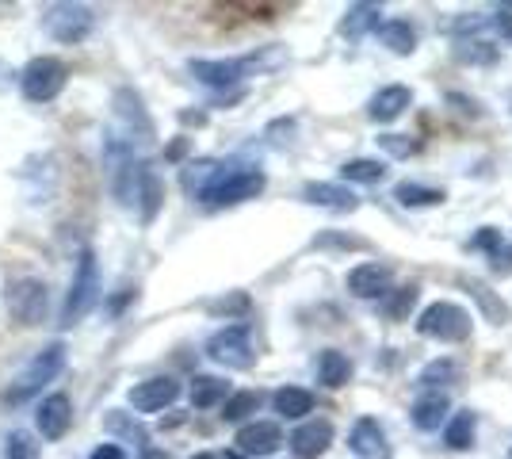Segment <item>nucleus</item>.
I'll return each mask as SVG.
<instances>
[{
  "label": "nucleus",
  "instance_id": "1",
  "mask_svg": "<svg viewBox=\"0 0 512 459\" xmlns=\"http://www.w3.org/2000/svg\"><path fill=\"white\" fill-rule=\"evenodd\" d=\"M264 192V173L260 169H237V165H218L211 184L199 192L207 207H234L245 199H256Z\"/></svg>",
  "mask_w": 512,
  "mask_h": 459
},
{
  "label": "nucleus",
  "instance_id": "2",
  "mask_svg": "<svg viewBox=\"0 0 512 459\" xmlns=\"http://www.w3.org/2000/svg\"><path fill=\"white\" fill-rule=\"evenodd\" d=\"M62 368H65V349L62 345H46V349L12 379V387L4 391V402H8V406L31 402L39 391H46V383H54V379L62 375Z\"/></svg>",
  "mask_w": 512,
  "mask_h": 459
},
{
  "label": "nucleus",
  "instance_id": "3",
  "mask_svg": "<svg viewBox=\"0 0 512 459\" xmlns=\"http://www.w3.org/2000/svg\"><path fill=\"white\" fill-rule=\"evenodd\" d=\"M96 299H100V264H96V253L85 249L73 272V284L62 299V326H77L85 314H92Z\"/></svg>",
  "mask_w": 512,
  "mask_h": 459
},
{
  "label": "nucleus",
  "instance_id": "4",
  "mask_svg": "<svg viewBox=\"0 0 512 459\" xmlns=\"http://www.w3.org/2000/svg\"><path fill=\"white\" fill-rule=\"evenodd\" d=\"M4 306L12 314V322L20 326H43L50 314V287L39 276H20L4 291Z\"/></svg>",
  "mask_w": 512,
  "mask_h": 459
},
{
  "label": "nucleus",
  "instance_id": "5",
  "mask_svg": "<svg viewBox=\"0 0 512 459\" xmlns=\"http://www.w3.org/2000/svg\"><path fill=\"white\" fill-rule=\"evenodd\" d=\"M283 62V54H268V58H218V62H207V58H195L192 62V73L199 85L207 88H234L237 81H245V77H253L256 69L264 66H276Z\"/></svg>",
  "mask_w": 512,
  "mask_h": 459
},
{
  "label": "nucleus",
  "instance_id": "6",
  "mask_svg": "<svg viewBox=\"0 0 512 459\" xmlns=\"http://www.w3.org/2000/svg\"><path fill=\"white\" fill-rule=\"evenodd\" d=\"M65 81H69V66L58 62V58H31L20 73V92L23 100H31V104H50V100H58L62 96Z\"/></svg>",
  "mask_w": 512,
  "mask_h": 459
},
{
  "label": "nucleus",
  "instance_id": "7",
  "mask_svg": "<svg viewBox=\"0 0 512 459\" xmlns=\"http://www.w3.org/2000/svg\"><path fill=\"white\" fill-rule=\"evenodd\" d=\"M43 27L54 43H85L88 35H92V27H96V12L88 4H73V0L69 4H54L43 16Z\"/></svg>",
  "mask_w": 512,
  "mask_h": 459
},
{
  "label": "nucleus",
  "instance_id": "8",
  "mask_svg": "<svg viewBox=\"0 0 512 459\" xmlns=\"http://www.w3.org/2000/svg\"><path fill=\"white\" fill-rule=\"evenodd\" d=\"M417 329H421V337L444 341V345H451V341H467L470 337V314L455 303H432V306L421 310Z\"/></svg>",
  "mask_w": 512,
  "mask_h": 459
},
{
  "label": "nucleus",
  "instance_id": "9",
  "mask_svg": "<svg viewBox=\"0 0 512 459\" xmlns=\"http://www.w3.org/2000/svg\"><path fill=\"white\" fill-rule=\"evenodd\" d=\"M207 356L222 368H234V372H245L253 368L256 352H253V337H249V326H226L218 329L211 341H207Z\"/></svg>",
  "mask_w": 512,
  "mask_h": 459
},
{
  "label": "nucleus",
  "instance_id": "10",
  "mask_svg": "<svg viewBox=\"0 0 512 459\" xmlns=\"http://www.w3.org/2000/svg\"><path fill=\"white\" fill-rule=\"evenodd\" d=\"M69 425H73V398L65 391L46 394L43 402H39V410H35V429H39V437L62 440L65 433H69Z\"/></svg>",
  "mask_w": 512,
  "mask_h": 459
},
{
  "label": "nucleus",
  "instance_id": "11",
  "mask_svg": "<svg viewBox=\"0 0 512 459\" xmlns=\"http://www.w3.org/2000/svg\"><path fill=\"white\" fill-rule=\"evenodd\" d=\"M176 398H180V383L169 379V375H157V379H146V383L130 387V406L138 414H161V410H169Z\"/></svg>",
  "mask_w": 512,
  "mask_h": 459
},
{
  "label": "nucleus",
  "instance_id": "12",
  "mask_svg": "<svg viewBox=\"0 0 512 459\" xmlns=\"http://www.w3.org/2000/svg\"><path fill=\"white\" fill-rule=\"evenodd\" d=\"M237 452L249 459V456H272L279 452V444H283V433H279L276 421H249V425H241L237 429Z\"/></svg>",
  "mask_w": 512,
  "mask_h": 459
},
{
  "label": "nucleus",
  "instance_id": "13",
  "mask_svg": "<svg viewBox=\"0 0 512 459\" xmlns=\"http://www.w3.org/2000/svg\"><path fill=\"white\" fill-rule=\"evenodd\" d=\"M329 444H333V425H329L325 417H314V421H306V425H299V429L291 433V452H295V459L325 456Z\"/></svg>",
  "mask_w": 512,
  "mask_h": 459
},
{
  "label": "nucleus",
  "instance_id": "14",
  "mask_svg": "<svg viewBox=\"0 0 512 459\" xmlns=\"http://www.w3.org/2000/svg\"><path fill=\"white\" fill-rule=\"evenodd\" d=\"M348 448L360 459H390V444H386L383 425L375 417H360L348 433Z\"/></svg>",
  "mask_w": 512,
  "mask_h": 459
},
{
  "label": "nucleus",
  "instance_id": "15",
  "mask_svg": "<svg viewBox=\"0 0 512 459\" xmlns=\"http://www.w3.org/2000/svg\"><path fill=\"white\" fill-rule=\"evenodd\" d=\"M348 291L356 299H383L390 291V268L386 264H356L348 272Z\"/></svg>",
  "mask_w": 512,
  "mask_h": 459
},
{
  "label": "nucleus",
  "instance_id": "16",
  "mask_svg": "<svg viewBox=\"0 0 512 459\" xmlns=\"http://www.w3.org/2000/svg\"><path fill=\"white\" fill-rule=\"evenodd\" d=\"M302 196H306V203L329 207V211H356V207H360V196H356L352 188H344V184H325V180L306 184Z\"/></svg>",
  "mask_w": 512,
  "mask_h": 459
},
{
  "label": "nucleus",
  "instance_id": "17",
  "mask_svg": "<svg viewBox=\"0 0 512 459\" xmlns=\"http://www.w3.org/2000/svg\"><path fill=\"white\" fill-rule=\"evenodd\" d=\"M409 104H413V92H409L406 85H390V88H379V92L371 96L367 115H371L375 123H394Z\"/></svg>",
  "mask_w": 512,
  "mask_h": 459
},
{
  "label": "nucleus",
  "instance_id": "18",
  "mask_svg": "<svg viewBox=\"0 0 512 459\" xmlns=\"http://www.w3.org/2000/svg\"><path fill=\"white\" fill-rule=\"evenodd\" d=\"M451 402L444 391H428L421 394L417 402H413V425L421 429V433H432V429H440V421L448 417Z\"/></svg>",
  "mask_w": 512,
  "mask_h": 459
},
{
  "label": "nucleus",
  "instance_id": "19",
  "mask_svg": "<svg viewBox=\"0 0 512 459\" xmlns=\"http://www.w3.org/2000/svg\"><path fill=\"white\" fill-rule=\"evenodd\" d=\"M188 398H192L195 410H211V406L230 398V383L218 379V375H195L192 383H188Z\"/></svg>",
  "mask_w": 512,
  "mask_h": 459
},
{
  "label": "nucleus",
  "instance_id": "20",
  "mask_svg": "<svg viewBox=\"0 0 512 459\" xmlns=\"http://www.w3.org/2000/svg\"><path fill=\"white\" fill-rule=\"evenodd\" d=\"M352 379V360L337 349H325L318 356V383H325L329 391H337Z\"/></svg>",
  "mask_w": 512,
  "mask_h": 459
},
{
  "label": "nucleus",
  "instance_id": "21",
  "mask_svg": "<svg viewBox=\"0 0 512 459\" xmlns=\"http://www.w3.org/2000/svg\"><path fill=\"white\" fill-rule=\"evenodd\" d=\"M272 406H276L279 417L299 421V417H306L314 410V394L302 391V387H279V391L272 394Z\"/></svg>",
  "mask_w": 512,
  "mask_h": 459
},
{
  "label": "nucleus",
  "instance_id": "22",
  "mask_svg": "<svg viewBox=\"0 0 512 459\" xmlns=\"http://www.w3.org/2000/svg\"><path fill=\"white\" fill-rule=\"evenodd\" d=\"M375 31H379L383 46H390L394 54H413V46H417V31H413V23H406V20H386V23H379Z\"/></svg>",
  "mask_w": 512,
  "mask_h": 459
},
{
  "label": "nucleus",
  "instance_id": "23",
  "mask_svg": "<svg viewBox=\"0 0 512 459\" xmlns=\"http://www.w3.org/2000/svg\"><path fill=\"white\" fill-rule=\"evenodd\" d=\"M379 4H352L348 12H344V23L341 31L348 35V39H360L363 31H371V27H379Z\"/></svg>",
  "mask_w": 512,
  "mask_h": 459
},
{
  "label": "nucleus",
  "instance_id": "24",
  "mask_svg": "<svg viewBox=\"0 0 512 459\" xmlns=\"http://www.w3.org/2000/svg\"><path fill=\"white\" fill-rule=\"evenodd\" d=\"M161 176L142 165V176H138V203H142V219L150 222L157 211H161Z\"/></svg>",
  "mask_w": 512,
  "mask_h": 459
},
{
  "label": "nucleus",
  "instance_id": "25",
  "mask_svg": "<svg viewBox=\"0 0 512 459\" xmlns=\"http://www.w3.org/2000/svg\"><path fill=\"white\" fill-rule=\"evenodd\" d=\"M474 433H478V421H474V414H470V410H463V414H455L448 421L444 440H448V448L463 452V448H470V444H474Z\"/></svg>",
  "mask_w": 512,
  "mask_h": 459
},
{
  "label": "nucleus",
  "instance_id": "26",
  "mask_svg": "<svg viewBox=\"0 0 512 459\" xmlns=\"http://www.w3.org/2000/svg\"><path fill=\"white\" fill-rule=\"evenodd\" d=\"M344 180H352V184H379L386 176V165L383 161H375V157H356V161H348L341 169Z\"/></svg>",
  "mask_w": 512,
  "mask_h": 459
},
{
  "label": "nucleus",
  "instance_id": "27",
  "mask_svg": "<svg viewBox=\"0 0 512 459\" xmlns=\"http://www.w3.org/2000/svg\"><path fill=\"white\" fill-rule=\"evenodd\" d=\"M394 199H398L402 207H432V203H440V199H444V192L425 188V184H409V180H402V184L394 188Z\"/></svg>",
  "mask_w": 512,
  "mask_h": 459
},
{
  "label": "nucleus",
  "instance_id": "28",
  "mask_svg": "<svg viewBox=\"0 0 512 459\" xmlns=\"http://www.w3.org/2000/svg\"><path fill=\"white\" fill-rule=\"evenodd\" d=\"M256 410H260V394L256 391H237L222 402V417H226V421H245V417H253Z\"/></svg>",
  "mask_w": 512,
  "mask_h": 459
},
{
  "label": "nucleus",
  "instance_id": "29",
  "mask_svg": "<svg viewBox=\"0 0 512 459\" xmlns=\"http://www.w3.org/2000/svg\"><path fill=\"white\" fill-rule=\"evenodd\" d=\"M451 379H455V360H448V356H444V360H432L425 372L417 375V383H421L425 391H440Z\"/></svg>",
  "mask_w": 512,
  "mask_h": 459
},
{
  "label": "nucleus",
  "instance_id": "30",
  "mask_svg": "<svg viewBox=\"0 0 512 459\" xmlns=\"http://www.w3.org/2000/svg\"><path fill=\"white\" fill-rule=\"evenodd\" d=\"M4 459H43V452H39V444H35V437H31V433L16 429V433H8Z\"/></svg>",
  "mask_w": 512,
  "mask_h": 459
},
{
  "label": "nucleus",
  "instance_id": "31",
  "mask_svg": "<svg viewBox=\"0 0 512 459\" xmlns=\"http://www.w3.org/2000/svg\"><path fill=\"white\" fill-rule=\"evenodd\" d=\"M467 291H470V295H474V299H478V303H482V310H486V314H490L493 322H509V310H505V306L497 303V299H493L490 291H486V287L478 284V280H470V284H467Z\"/></svg>",
  "mask_w": 512,
  "mask_h": 459
},
{
  "label": "nucleus",
  "instance_id": "32",
  "mask_svg": "<svg viewBox=\"0 0 512 459\" xmlns=\"http://www.w3.org/2000/svg\"><path fill=\"white\" fill-rule=\"evenodd\" d=\"M463 62H493V46L490 43H482V39H459V50H455Z\"/></svg>",
  "mask_w": 512,
  "mask_h": 459
},
{
  "label": "nucleus",
  "instance_id": "33",
  "mask_svg": "<svg viewBox=\"0 0 512 459\" xmlns=\"http://www.w3.org/2000/svg\"><path fill=\"white\" fill-rule=\"evenodd\" d=\"M107 429H111V433H123V437L142 440V444H146V433H142V429H138V425H134L130 417H123V414H107ZM146 448H150V444H146Z\"/></svg>",
  "mask_w": 512,
  "mask_h": 459
},
{
  "label": "nucleus",
  "instance_id": "34",
  "mask_svg": "<svg viewBox=\"0 0 512 459\" xmlns=\"http://www.w3.org/2000/svg\"><path fill=\"white\" fill-rule=\"evenodd\" d=\"M413 303H417V287H402V291H398V295L386 303V310H390V318H402Z\"/></svg>",
  "mask_w": 512,
  "mask_h": 459
},
{
  "label": "nucleus",
  "instance_id": "35",
  "mask_svg": "<svg viewBox=\"0 0 512 459\" xmlns=\"http://www.w3.org/2000/svg\"><path fill=\"white\" fill-rule=\"evenodd\" d=\"M386 150L394 153V157H409V153H417L421 146L417 142H406V134H386V138H379Z\"/></svg>",
  "mask_w": 512,
  "mask_h": 459
},
{
  "label": "nucleus",
  "instance_id": "36",
  "mask_svg": "<svg viewBox=\"0 0 512 459\" xmlns=\"http://www.w3.org/2000/svg\"><path fill=\"white\" fill-rule=\"evenodd\" d=\"M490 23H493V31H497V35H501V39L512 46V8H501V12H497Z\"/></svg>",
  "mask_w": 512,
  "mask_h": 459
},
{
  "label": "nucleus",
  "instance_id": "37",
  "mask_svg": "<svg viewBox=\"0 0 512 459\" xmlns=\"http://www.w3.org/2000/svg\"><path fill=\"white\" fill-rule=\"evenodd\" d=\"M88 459H127V452H123V444H100V448H92Z\"/></svg>",
  "mask_w": 512,
  "mask_h": 459
},
{
  "label": "nucleus",
  "instance_id": "38",
  "mask_svg": "<svg viewBox=\"0 0 512 459\" xmlns=\"http://www.w3.org/2000/svg\"><path fill=\"white\" fill-rule=\"evenodd\" d=\"M142 459H169V452H161V448H142Z\"/></svg>",
  "mask_w": 512,
  "mask_h": 459
},
{
  "label": "nucleus",
  "instance_id": "39",
  "mask_svg": "<svg viewBox=\"0 0 512 459\" xmlns=\"http://www.w3.org/2000/svg\"><path fill=\"white\" fill-rule=\"evenodd\" d=\"M192 459H218L214 452H199V456H192Z\"/></svg>",
  "mask_w": 512,
  "mask_h": 459
},
{
  "label": "nucleus",
  "instance_id": "40",
  "mask_svg": "<svg viewBox=\"0 0 512 459\" xmlns=\"http://www.w3.org/2000/svg\"><path fill=\"white\" fill-rule=\"evenodd\" d=\"M226 459H245L241 452H226Z\"/></svg>",
  "mask_w": 512,
  "mask_h": 459
}]
</instances>
